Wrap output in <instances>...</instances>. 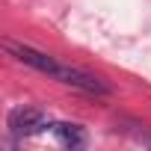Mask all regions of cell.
<instances>
[{
    "label": "cell",
    "mask_w": 151,
    "mask_h": 151,
    "mask_svg": "<svg viewBox=\"0 0 151 151\" xmlns=\"http://www.w3.org/2000/svg\"><path fill=\"white\" fill-rule=\"evenodd\" d=\"M124 127V133L133 139V142H139V145H148L151 148V127H145V124H130V122H122Z\"/></svg>",
    "instance_id": "4"
},
{
    "label": "cell",
    "mask_w": 151,
    "mask_h": 151,
    "mask_svg": "<svg viewBox=\"0 0 151 151\" xmlns=\"http://www.w3.org/2000/svg\"><path fill=\"white\" fill-rule=\"evenodd\" d=\"M3 47H6V53H9V56H15L18 62H24V65H30V68H36V71L47 74V77H53V80H62L65 65H62L59 59H53L50 53L36 50V47H30V45H18V42H6Z\"/></svg>",
    "instance_id": "1"
},
{
    "label": "cell",
    "mask_w": 151,
    "mask_h": 151,
    "mask_svg": "<svg viewBox=\"0 0 151 151\" xmlns=\"http://www.w3.org/2000/svg\"><path fill=\"white\" fill-rule=\"evenodd\" d=\"M50 127H53V122L39 107H15L9 113V133L12 136H36Z\"/></svg>",
    "instance_id": "2"
},
{
    "label": "cell",
    "mask_w": 151,
    "mask_h": 151,
    "mask_svg": "<svg viewBox=\"0 0 151 151\" xmlns=\"http://www.w3.org/2000/svg\"><path fill=\"white\" fill-rule=\"evenodd\" d=\"M50 133H53L65 148H80V145H86V130H83L80 124H71V122H53Z\"/></svg>",
    "instance_id": "3"
}]
</instances>
